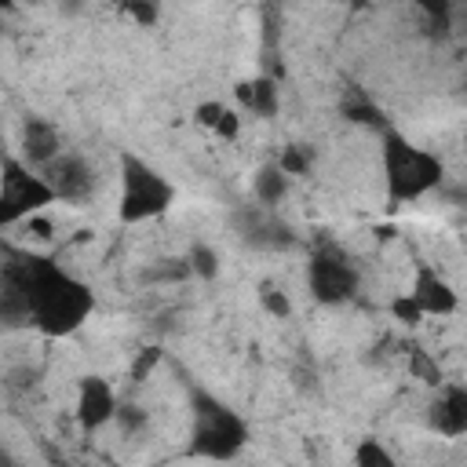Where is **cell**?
Returning a JSON list of instances; mask_svg holds the SVG:
<instances>
[{
	"label": "cell",
	"instance_id": "cell-11",
	"mask_svg": "<svg viewBox=\"0 0 467 467\" xmlns=\"http://www.w3.org/2000/svg\"><path fill=\"white\" fill-rule=\"evenodd\" d=\"M62 153V135L51 120L44 117H29L22 124V161L33 168H44L47 161H55Z\"/></svg>",
	"mask_w": 467,
	"mask_h": 467
},
{
	"label": "cell",
	"instance_id": "cell-1",
	"mask_svg": "<svg viewBox=\"0 0 467 467\" xmlns=\"http://www.w3.org/2000/svg\"><path fill=\"white\" fill-rule=\"evenodd\" d=\"M95 310V296L84 281L66 274L44 255H26L22 263L4 266V317L22 314L44 336L77 332Z\"/></svg>",
	"mask_w": 467,
	"mask_h": 467
},
{
	"label": "cell",
	"instance_id": "cell-7",
	"mask_svg": "<svg viewBox=\"0 0 467 467\" xmlns=\"http://www.w3.org/2000/svg\"><path fill=\"white\" fill-rule=\"evenodd\" d=\"M40 175L47 179V186L55 190V197L66 201V204H80V201H88L91 190H95V171H91L88 157L69 153V150H62L55 161H47V164L40 168Z\"/></svg>",
	"mask_w": 467,
	"mask_h": 467
},
{
	"label": "cell",
	"instance_id": "cell-19",
	"mask_svg": "<svg viewBox=\"0 0 467 467\" xmlns=\"http://www.w3.org/2000/svg\"><path fill=\"white\" fill-rule=\"evenodd\" d=\"M390 314H394V317H398L401 325H420V321L427 317V314L420 310V303H416V299H412L409 292H405V296H398V299L390 303Z\"/></svg>",
	"mask_w": 467,
	"mask_h": 467
},
{
	"label": "cell",
	"instance_id": "cell-13",
	"mask_svg": "<svg viewBox=\"0 0 467 467\" xmlns=\"http://www.w3.org/2000/svg\"><path fill=\"white\" fill-rule=\"evenodd\" d=\"M237 99H241L252 113H259V117H274V113H277V88H274L270 80L241 84V88H237Z\"/></svg>",
	"mask_w": 467,
	"mask_h": 467
},
{
	"label": "cell",
	"instance_id": "cell-10",
	"mask_svg": "<svg viewBox=\"0 0 467 467\" xmlns=\"http://www.w3.org/2000/svg\"><path fill=\"white\" fill-rule=\"evenodd\" d=\"M431 427L445 438L467 434V387L460 383H438V398L431 405Z\"/></svg>",
	"mask_w": 467,
	"mask_h": 467
},
{
	"label": "cell",
	"instance_id": "cell-16",
	"mask_svg": "<svg viewBox=\"0 0 467 467\" xmlns=\"http://www.w3.org/2000/svg\"><path fill=\"white\" fill-rule=\"evenodd\" d=\"M120 11L139 26H153L161 15V0H120Z\"/></svg>",
	"mask_w": 467,
	"mask_h": 467
},
{
	"label": "cell",
	"instance_id": "cell-2",
	"mask_svg": "<svg viewBox=\"0 0 467 467\" xmlns=\"http://www.w3.org/2000/svg\"><path fill=\"white\" fill-rule=\"evenodd\" d=\"M379 157H383V179H387L390 208H398L405 201H420L423 193H431L441 182V171H445L438 153H431L423 146H412L398 131H383Z\"/></svg>",
	"mask_w": 467,
	"mask_h": 467
},
{
	"label": "cell",
	"instance_id": "cell-14",
	"mask_svg": "<svg viewBox=\"0 0 467 467\" xmlns=\"http://www.w3.org/2000/svg\"><path fill=\"white\" fill-rule=\"evenodd\" d=\"M354 463H361V467H390L394 456L379 445V438H361V445L354 449Z\"/></svg>",
	"mask_w": 467,
	"mask_h": 467
},
{
	"label": "cell",
	"instance_id": "cell-22",
	"mask_svg": "<svg viewBox=\"0 0 467 467\" xmlns=\"http://www.w3.org/2000/svg\"><path fill=\"white\" fill-rule=\"evenodd\" d=\"M215 135L226 139V142H234V139L241 135V117H237L234 109H226V113L219 117V124H215Z\"/></svg>",
	"mask_w": 467,
	"mask_h": 467
},
{
	"label": "cell",
	"instance_id": "cell-8",
	"mask_svg": "<svg viewBox=\"0 0 467 467\" xmlns=\"http://www.w3.org/2000/svg\"><path fill=\"white\" fill-rule=\"evenodd\" d=\"M117 394L109 387V379L102 376H84L77 387V423L84 431H99L117 416Z\"/></svg>",
	"mask_w": 467,
	"mask_h": 467
},
{
	"label": "cell",
	"instance_id": "cell-5",
	"mask_svg": "<svg viewBox=\"0 0 467 467\" xmlns=\"http://www.w3.org/2000/svg\"><path fill=\"white\" fill-rule=\"evenodd\" d=\"M55 190L47 186V179L40 171H33V164L18 161V157H4V175H0V223L15 226L22 219H33L40 208L55 204Z\"/></svg>",
	"mask_w": 467,
	"mask_h": 467
},
{
	"label": "cell",
	"instance_id": "cell-6",
	"mask_svg": "<svg viewBox=\"0 0 467 467\" xmlns=\"http://www.w3.org/2000/svg\"><path fill=\"white\" fill-rule=\"evenodd\" d=\"M306 285H310V292H314L317 303L336 306V303H347L358 292V270H354V263L339 248L328 244V248H317L310 255Z\"/></svg>",
	"mask_w": 467,
	"mask_h": 467
},
{
	"label": "cell",
	"instance_id": "cell-25",
	"mask_svg": "<svg viewBox=\"0 0 467 467\" xmlns=\"http://www.w3.org/2000/svg\"><path fill=\"white\" fill-rule=\"evenodd\" d=\"M347 4H358V7H361V4H365V0H347Z\"/></svg>",
	"mask_w": 467,
	"mask_h": 467
},
{
	"label": "cell",
	"instance_id": "cell-3",
	"mask_svg": "<svg viewBox=\"0 0 467 467\" xmlns=\"http://www.w3.org/2000/svg\"><path fill=\"white\" fill-rule=\"evenodd\" d=\"M171 201H175V186L153 164H146L135 153H120V201H117L120 223L157 219L171 208Z\"/></svg>",
	"mask_w": 467,
	"mask_h": 467
},
{
	"label": "cell",
	"instance_id": "cell-17",
	"mask_svg": "<svg viewBox=\"0 0 467 467\" xmlns=\"http://www.w3.org/2000/svg\"><path fill=\"white\" fill-rule=\"evenodd\" d=\"M277 164L288 171V175H306L310 171V153H306V146H285L281 150V157H277Z\"/></svg>",
	"mask_w": 467,
	"mask_h": 467
},
{
	"label": "cell",
	"instance_id": "cell-9",
	"mask_svg": "<svg viewBox=\"0 0 467 467\" xmlns=\"http://www.w3.org/2000/svg\"><path fill=\"white\" fill-rule=\"evenodd\" d=\"M416 303H420V310L423 314H434V317H445V314H452L456 310V292H452V285L431 266V263H416V277H412V292H409Z\"/></svg>",
	"mask_w": 467,
	"mask_h": 467
},
{
	"label": "cell",
	"instance_id": "cell-4",
	"mask_svg": "<svg viewBox=\"0 0 467 467\" xmlns=\"http://www.w3.org/2000/svg\"><path fill=\"white\" fill-rule=\"evenodd\" d=\"M248 441L244 420L223 401L197 394L193 398V452L208 460H230Z\"/></svg>",
	"mask_w": 467,
	"mask_h": 467
},
{
	"label": "cell",
	"instance_id": "cell-12",
	"mask_svg": "<svg viewBox=\"0 0 467 467\" xmlns=\"http://www.w3.org/2000/svg\"><path fill=\"white\" fill-rule=\"evenodd\" d=\"M288 182H292V175L274 161V164H263L259 171H255V179H252V190H255V201L263 204V208H274L285 193H288Z\"/></svg>",
	"mask_w": 467,
	"mask_h": 467
},
{
	"label": "cell",
	"instance_id": "cell-18",
	"mask_svg": "<svg viewBox=\"0 0 467 467\" xmlns=\"http://www.w3.org/2000/svg\"><path fill=\"white\" fill-rule=\"evenodd\" d=\"M259 303H263V310H270L274 317H288V314H292V299H288L281 288H274V285H263V288H259Z\"/></svg>",
	"mask_w": 467,
	"mask_h": 467
},
{
	"label": "cell",
	"instance_id": "cell-20",
	"mask_svg": "<svg viewBox=\"0 0 467 467\" xmlns=\"http://www.w3.org/2000/svg\"><path fill=\"white\" fill-rule=\"evenodd\" d=\"M117 427L124 431V434H139L142 427H146V409H139V405H117Z\"/></svg>",
	"mask_w": 467,
	"mask_h": 467
},
{
	"label": "cell",
	"instance_id": "cell-15",
	"mask_svg": "<svg viewBox=\"0 0 467 467\" xmlns=\"http://www.w3.org/2000/svg\"><path fill=\"white\" fill-rule=\"evenodd\" d=\"M186 263H190V270H193L197 277H215V274H219V255H215L212 244H201V241H197V244L190 248V259H186Z\"/></svg>",
	"mask_w": 467,
	"mask_h": 467
},
{
	"label": "cell",
	"instance_id": "cell-23",
	"mask_svg": "<svg viewBox=\"0 0 467 467\" xmlns=\"http://www.w3.org/2000/svg\"><path fill=\"white\" fill-rule=\"evenodd\" d=\"M226 113V106L223 102H204V106H197V124H204V128H212L215 131V124H219V117Z\"/></svg>",
	"mask_w": 467,
	"mask_h": 467
},
{
	"label": "cell",
	"instance_id": "cell-24",
	"mask_svg": "<svg viewBox=\"0 0 467 467\" xmlns=\"http://www.w3.org/2000/svg\"><path fill=\"white\" fill-rule=\"evenodd\" d=\"M157 358H161V350L157 347H150V350H142L139 358H135V365H131V379H142L153 365H157Z\"/></svg>",
	"mask_w": 467,
	"mask_h": 467
},
{
	"label": "cell",
	"instance_id": "cell-21",
	"mask_svg": "<svg viewBox=\"0 0 467 467\" xmlns=\"http://www.w3.org/2000/svg\"><path fill=\"white\" fill-rule=\"evenodd\" d=\"M416 7L431 18V26H438V33L449 29V15H452V4L449 0H416Z\"/></svg>",
	"mask_w": 467,
	"mask_h": 467
}]
</instances>
